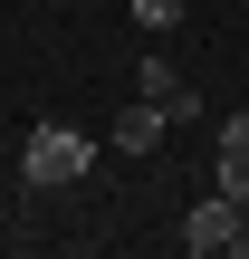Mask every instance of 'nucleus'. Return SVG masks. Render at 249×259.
<instances>
[{
	"label": "nucleus",
	"instance_id": "nucleus-1",
	"mask_svg": "<svg viewBox=\"0 0 249 259\" xmlns=\"http://www.w3.org/2000/svg\"><path fill=\"white\" fill-rule=\"evenodd\" d=\"M86 163H96V144L77 135V125H29V144H19V183L29 192H58V183H86Z\"/></svg>",
	"mask_w": 249,
	"mask_h": 259
},
{
	"label": "nucleus",
	"instance_id": "nucleus-2",
	"mask_svg": "<svg viewBox=\"0 0 249 259\" xmlns=\"http://www.w3.org/2000/svg\"><path fill=\"white\" fill-rule=\"evenodd\" d=\"M240 221H249L240 202H230V192H211V202H192L182 250H192V259H230V250H240Z\"/></svg>",
	"mask_w": 249,
	"mask_h": 259
},
{
	"label": "nucleus",
	"instance_id": "nucleus-3",
	"mask_svg": "<svg viewBox=\"0 0 249 259\" xmlns=\"http://www.w3.org/2000/svg\"><path fill=\"white\" fill-rule=\"evenodd\" d=\"M134 96H154L173 125H202V96H192V77H182L173 58H144V67H134Z\"/></svg>",
	"mask_w": 249,
	"mask_h": 259
},
{
	"label": "nucleus",
	"instance_id": "nucleus-4",
	"mask_svg": "<svg viewBox=\"0 0 249 259\" xmlns=\"http://www.w3.org/2000/svg\"><path fill=\"white\" fill-rule=\"evenodd\" d=\"M163 135H173V115L154 96H125L115 106V154H163Z\"/></svg>",
	"mask_w": 249,
	"mask_h": 259
},
{
	"label": "nucleus",
	"instance_id": "nucleus-5",
	"mask_svg": "<svg viewBox=\"0 0 249 259\" xmlns=\"http://www.w3.org/2000/svg\"><path fill=\"white\" fill-rule=\"evenodd\" d=\"M211 192L249 202V115H221V154H211Z\"/></svg>",
	"mask_w": 249,
	"mask_h": 259
},
{
	"label": "nucleus",
	"instance_id": "nucleus-6",
	"mask_svg": "<svg viewBox=\"0 0 249 259\" xmlns=\"http://www.w3.org/2000/svg\"><path fill=\"white\" fill-rule=\"evenodd\" d=\"M125 10H134V29H154V38L182 29V0H125Z\"/></svg>",
	"mask_w": 249,
	"mask_h": 259
}]
</instances>
